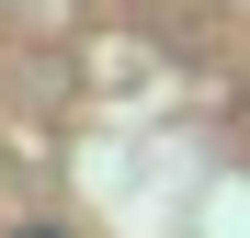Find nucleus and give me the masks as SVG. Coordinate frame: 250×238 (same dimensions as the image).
Listing matches in <instances>:
<instances>
[{
	"instance_id": "obj_1",
	"label": "nucleus",
	"mask_w": 250,
	"mask_h": 238,
	"mask_svg": "<svg viewBox=\"0 0 250 238\" xmlns=\"http://www.w3.org/2000/svg\"><path fill=\"white\" fill-rule=\"evenodd\" d=\"M0 238H68V227L57 216H23V227H0Z\"/></svg>"
}]
</instances>
